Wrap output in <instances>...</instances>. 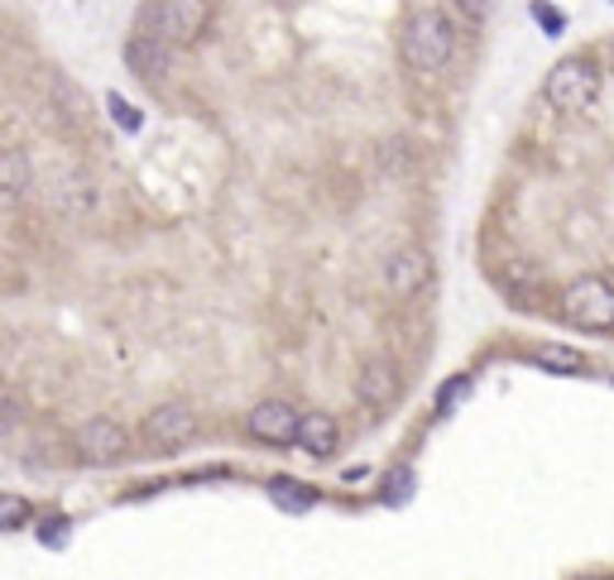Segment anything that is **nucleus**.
Returning a JSON list of instances; mask_svg holds the SVG:
<instances>
[{"mask_svg": "<svg viewBox=\"0 0 614 580\" xmlns=\"http://www.w3.org/2000/svg\"><path fill=\"white\" fill-rule=\"evenodd\" d=\"M72 446L82 460H91V466H111V460H125L130 432L115 417H87L82 427L72 432Z\"/></svg>", "mask_w": 614, "mask_h": 580, "instance_id": "nucleus-5", "label": "nucleus"}, {"mask_svg": "<svg viewBox=\"0 0 614 580\" xmlns=\"http://www.w3.org/2000/svg\"><path fill=\"white\" fill-rule=\"evenodd\" d=\"M456 53V30L442 10H423L403 30V63L417 72H442Z\"/></svg>", "mask_w": 614, "mask_h": 580, "instance_id": "nucleus-1", "label": "nucleus"}, {"mask_svg": "<svg viewBox=\"0 0 614 580\" xmlns=\"http://www.w3.org/2000/svg\"><path fill=\"white\" fill-rule=\"evenodd\" d=\"M433 255L427 249H399V255H389L384 264V288L389 298H417L433 288Z\"/></svg>", "mask_w": 614, "mask_h": 580, "instance_id": "nucleus-8", "label": "nucleus"}, {"mask_svg": "<svg viewBox=\"0 0 614 580\" xmlns=\"http://www.w3.org/2000/svg\"><path fill=\"white\" fill-rule=\"evenodd\" d=\"M298 422H303V413H298L289 399H265V403L250 408L245 432L265 446H289V442H298Z\"/></svg>", "mask_w": 614, "mask_h": 580, "instance_id": "nucleus-7", "label": "nucleus"}, {"mask_svg": "<svg viewBox=\"0 0 614 580\" xmlns=\"http://www.w3.org/2000/svg\"><path fill=\"white\" fill-rule=\"evenodd\" d=\"M15 427H20V403L15 399H0V437H10Z\"/></svg>", "mask_w": 614, "mask_h": 580, "instance_id": "nucleus-17", "label": "nucleus"}, {"mask_svg": "<svg viewBox=\"0 0 614 580\" xmlns=\"http://www.w3.org/2000/svg\"><path fill=\"white\" fill-rule=\"evenodd\" d=\"M409 494H413V475H409V470H394V475L384 480V504H403Z\"/></svg>", "mask_w": 614, "mask_h": 580, "instance_id": "nucleus-16", "label": "nucleus"}, {"mask_svg": "<svg viewBox=\"0 0 614 580\" xmlns=\"http://www.w3.org/2000/svg\"><path fill=\"white\" fill-rule=\"evenodd\" d=\"M135 30L168 44H198V34L206 30V0H149L135 15Z\"/></svg>", "mask_w": 614, "mask_h": 580, "instance_id": "nucleus-2", "label": "nucleus"}, {"mask_svg": "<svg viewBox=\"0 0 614 580\" xmlns=\"http://www.w3.org/2000/svg\"><path fill=\"white\" fill-rule=\"evenodd\" d=\"M30 523V499L20 494H0V533H10V527Z\"/></svg>", "mask_w": 614, "mask_h": 580, "instance_id": "nucleus-15", "label": "nucleus"}, {"mask_svg": "<svg viewBox=\"0 0 614 580\" xmlns=\"http://www.w3.org/2000/svg\"><path fill=\"white\" fill-rule=\"evenodd\" d=\"M595 97H600V68H591L585 58H567V63H557V68L543 77V101L552 105V111H561V115L591 111Z\"/></svg>", "mask_w": 614, "mask_h": 580, "instance_id": "nucleus-3", "label": "nucleus"}, {"mask_svg": "<svg viewBox=\"0 0 614 580\" xmlns=\"http://www.w3.org/2000/svg\"><path fill=\"white\" fill-rule=\"evenodd\" d=\"M269 499H273V504H279V509H289V513H308L312 504H317V494H312L308 484H298V480H283V475L269 484Z\"/></svg>", "mask_w": 614, "mask_h": 580, "instance_id": "nucleus-12", "label": "nucleus"}, {"mask_svg": "<svg viewBox=\"0 0 614 580\" xmlns=\"http://www.w3.org/2000/svg\"><path fill=\"white\" fill-rule=\"evenodd\" d=\"M24 182H30V164H24L20 154H0V188L24 192Z\"/></svg>", "mask_w": 614, "mask_h": 580, "instance_id": "nucleus-14", "label": "nucleus"}, {"mask_svg": "<svg viewBox=\"0 0 614 580\" xmlns=\"http://www.w3.org/2000/svg\"><path fill=\"white\" fill-rule=\"evenodd\" d=\"M561 316L581 332H610L614 326V283L600 274H585L561 293Z\"/></svg>", "mask_w": 614, "mask_h": 580, "instance_id": "nucleus-4", "label": "nucleus"}, {"mask_svg": "<svg viewBox=\"0 0 614 580\" xmlns=\"http://www.w3.org/2000/svg\"><path fill=\"white\" fill-rule=\"evenodd\" d=\"M356 393H360L365 408H389L399 399V369L389 360H370L360 369V379H356Z\"/></svg>", "mask_w": 614, "mask_h": 580, "instance_id": "nucleus-10", "label": "nucleus"}, {"mask_svg": "<svg viewBox=\"0 0 614 580\" xmlns=\"http://www.w3.org/2000/svg\"><path fill=\"white\" fill-rule=\"evenodd\" d=\"M533 360H538L543 369H552V375H577V369H585V355L571 350V346H538Z\"/></svg>", "mask_w": 614, "mask_h": 580, "instance_id": "nucleus-13", "label": "nucleus"}, {"mask_svg": "<svg viewBox=\"0 0 614 580\" xmlns=\"http://www.w3.org/2000/svg\"><path fill=\"white\" fill-rule=\"evenodd\" d=\"M107 105H111V115H115V121H121L125 130H139V111H130L121 97H107Z\"/></svg>", "mask_w": 614, "mask_h": 580, "instance_id": "nucleus-18", "label": "nucleus"}, {"mask_svg": "<svg viewBox=\"0 0 614 580\" xmlns=\"http://www.w3.org/2000/svg\"><path fill=\"white\" fill-rule=\"evenodd\" d=\"M192 437H198V413L182 403H159L145 417V442L154 451H182Z\"/></svg>", "mask_w": 614, "mask_h": 580, "instance_id": "nucleus-6", "label": "nucleus"}, {"mask_svg": "<svg viewBox=\"0 0 614 580\" xmlns=\"http://www.w3.org/2000/svg\"><path fill=\"white\" fill-rule=\"evenodd\" d=\"M298 446H303L308 456H336V446H342V427H336L332 413H303V422H298Z\"/></svg>", "mask_w": 614, "mask_h": 580, "instance_id": "nucleus-11", "label": "nucleus"}, {"mask_svg": "<svg viewBox=\"0 0 614 580\" xmlns=\"http://www.w3.org/2000/svg\"><path fill=\"white\" fill-rule=\"evenodd\" d=\"M63 527H68L63 518H48V523H44V543H63Z\"/></svg>", "mask_w": 614, "mask_h": 580, "instance_id": "nucleus-21", "label": "nucleus"}, {"mask_svg": "<svg viewBox=\"0 0 614 580\" xmlns=\"http://www.w3.org/2000/svg\"><path fill=\"white\" fill-rule=\"evenodd\" d=\"M168 38H154V34H130V44H125V68L135 72V77H145L149 87H159L164 77H168Z\"/></svg>", "mask_w": 614, "mask_h": 580, "instance_id": "nucleus-9", "label": "nucleus"}, {"mask_svg": "<svg viewBox=\"0 0 614 580\" xmlns=\"http://www.w3.org/2000/svg\"><path fill=\"white\" fill-rule=\"evenodd\" d=\"M533 15H538V20L547 24V34H561V24H567L561 15H552V10H547V5H533Z\"/></svg>", "mask_w": 614, "mask_h": 580, "instance_id": "nucleus-20", "label": "nucleus"}, {"mask_svg": "<svg viewBox=\"0 0 614 580\" xmlns=\"http://www.w3.org/2000/svg\"><path fill=\"white\" fill-rule=\"evenodd\" d=\"M456 10H461L466 20H485L490 15V0H456Z\"/></svg>", "mask_w": 614, "mask_h": 580, "instance_id": "nucleus-19", "label": "nucleus"}]
</instances>
